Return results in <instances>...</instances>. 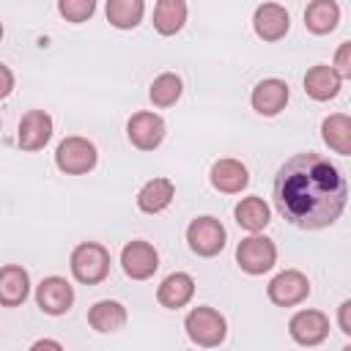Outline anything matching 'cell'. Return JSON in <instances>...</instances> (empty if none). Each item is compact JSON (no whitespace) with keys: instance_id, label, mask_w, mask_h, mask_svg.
I'll return each mask as SVG.
<instances>
[{"instance_id":"7c38bea8","label":"cell","mask_w":351,"mask_h":351,"mask_svg":"<svg viewBox=\"0 0 351 351\" xmlns=\"http://www.w3.org/2000/svg\"><path fill=\"white\" fill-rule=\"evenodd\" d=\"M52 137V118L44 110H27L19 121L16 143L22 151H41Z\"/></svg>"},{"instance_id":"9a60e30c","label":"cell","mask_w":351,"mask_h":351,"mask_svg":"<svg viewBox=\"0 0 351 351\" xmlns=\"http://www.w3.org/2000/svg\"><path fill=\"white\" fill-rule=\"evenodd\" d=\"M340 74L335 66H326V63H318L313 69H307L304 74V93L315 101H329L340 93Z\"/></svg>"},{"instance_id":"6da1fadb","label":"cell","mask_w":351,"mask_h":351,"mask_svg":"<svg viewBox=\"0 0 351 351\" xmlns=\"http://www.w3.org/2000/svg\"><path fill=\"white\" fill-rule=\"evenodd\" d=\"M346 176L321 154H296L274 176V206L302 230L329 228L346 208Z\"/></svg>"},{"instance_id":"44dd1931","label":"cell","mask_w":351,"mask_h":351,"mask_svg":"<svg viewBox=\"0 0 351 351\" xmlns=\"http://www.w3.org/2000/svg\"><path fill=\"white\" fill-rule=\"evenodd\" d=\"M340 22V8L335 0H313L304 11V27L315 36H326L337 27Z\"/></svg>"},{"instance_id":"4dcf8cb0","label":"cell","mask_w":351,"mask_h":351,"mask_svg":"<svg viewBox=\"0 0 351 351\" xmlns=\"http://www.w3.org/2000/svg\"><path fill=\"white\" fill-rule=\"evenodd\" d=\"M30 348H33V351H38V348H55V351H60L63 346H60L58 340H36V343H33Z\"/></svg>"},{"instance_id":"603a6c76","label":"cell","mask_w":351,"mask_h":351,"mask_svg":"<svg viewBox=\"0 0 351 351\" xmlns=\"http://www.w3.org/2000/svg\"><path fill=\"white\" fill-rule=\"evenodd\" d=\"M186 22V3L184 0H156L154 8V27L162 36H176Z\"/></svg>"},{"instance_id":"7402d4cb","label":"cell","mask_w":351,"mask_h":351,"mask_svg":"<svg viewBox=\"0 0 351 351\" xmlns=\"http://www.w3.org/2000/svg\"><path fill=\"white\" fill-rule=\"evenodd\" d=\"M321 137L324 143L343 156H351V118L343 112H335L329 118H324L321 123Z\"/></svg>"},{"instance_id":"5b68a950","label":"cell","mask_w":351,"mask_h":351,"mask_svg":"<svg viewBox=\"0 0 351 351\" xmlns=\"http://www.w3.org/2000/svg\"><path fill=\"white\" fill-rule=\"evenodd\" d=\"M236 263L247 274H263V271H269L277 263V247H274L271 239L252 233V236H247V239L239 241V247H236Z\"/></svg>"},{"instance_id":"cb8c5ba5","label":"cell","mask_w":351,"mask_h":351,"mask_svg":"<svg viewBox=\"0 0 351 351\" xmlns=\"http://www.w3.org/2000/svg\"><path fill=\"white\" fill-rule=\"evenodd\" d=\"M269 219H271V211H269V206L263 203V197L250 195V197H241V200H239V206H236V222H239L244 230L258 233V230H263V228L269 225Z\"/></svg>"},{"instance_id":"5bb4252c","label":"cell","mask_w":351,"mask_h":351,"mask_svg":"<svg viewBox=\"0 0 351 351\" xmlns=\"http://www.w3.org/2000/svg\"><path fill=\"white\" fill-rule=\"evenodd\" d=\"M288 25H291L288 11L280 3H261L255 8L252 27H255L258 38H263V41H280L288 33Z\"/></svg>"},{"instance_id":"484cf974","label":"cell","mask_w":351,"mask_h":351,"mask_svg":"<svg viewBox=\"0 0 351 351\" xmlns=\"http://www.w3.org/2000/svg\"><path fill=\"white\" fill-rule=\"evenodd\" d=\"M181 90H184L181 77L173 74V71H165V74H159V77L151 82L148 96H151V101H154L156 107H173V104L181 99Z\"/></svg>"},{"instance_id":"30bf717a","label":"cell","mask_w":351,"mask_h":351,"mask_svg":"<svg viewBox=\"0 0 351 351\" xmlns=\"http://www.w3.org/2000/svg\"><path fill=\"white\" fill-rule=\"evenodd\" d=\"M36 304L47 315H63L74 304V288L66 277H44L36 288Z\"/></svg>"},{"instance_id":"8992f818","label":"cell","mask_w":351,"mask_h":351,"mask_svg":"<svg viewBox=\"0 0 351 351\" xmlns=\"http://www.w3.org/2000/svg\"><path fill=\"white\" fill-rule=\"evenodd\" d=\"M186 241H189V250L200 258H214L222 252L225 247V228L219 219L214 217H197L189 222L186 228Z\"/></svg>"},{"instance_id":"83f0119b","label":"cell","mask_w":351,"mask_h":351,"mask_svg":"<svg viewBox=\"0 0 351 351\" xmlns=\"http://www.w3.org/2000/svg\"><path fill=\"white\" fill-rule=\"evenodd\" d=\"M335 69H337L340 77L351 80V41H346V44L337 47V52H335Z\"/></svg>"},{"instance_id":"f1b7e54d","label":"cell","mask_w":351,"mask_h":351,"mask_svg":"<svg viewBox=\"0 0 351 351\" xmlns=\"http://www.w3.org/2000/svg\"><path fill=\"white\" fill-rule=\"evenodd\" d=\"M337 326L351 337V299H346V302L337 307Z\"/></svg>"},{"instance_id":"3957f363","label":"cell","mask_w":351,"mask_h":351,"mask_svg":"<svg viewBox=\"0 0 351 351\" xmlns=\"http://www.w3.org/2000/svg\"><path fill=\"white\" fill-rule=\"evenodd\" d=\"M184 329L189 335V340L195 346H203V348H214L225 340L228 335V324H225V315L214 307H192L184 318Z\"/></svg>"},{"instance_id":"ffe728a7","label":"cell","mask_w":351,"mask_h":351,"mask_svg":"<svg viewBox=\"0 0 351 351\" xmlns=\"http://www.w3.org/2000/svg\"><path fill=\"white\" fill-rule=\"evenodd\" d=\"M88 324L101 332V335H110V332H118L126 326V307L121 302H112V299H101L96 302L90 310H88Z\"/></svg>"},{"instance_id":"4fadbf2b","label":"cell","mask_w":351,"mask_h":351,"mask_svg":"<svg viewBox=\"0 0 351 351\" xmlns=\"http://www.w3.org/2000/svg\"><path fill=\"white\" fill-rule=\"evenodd\" d=\"M252 110L271 118L277 115L280 110H285L288 104V82L285 80H277V77H269V80H261L255 88H252Z\"/></svg>"},{"instance_id":"ac0fdd59","label":"cell","mask_w":351,"mask_h":351,"mask_svg":"<svg viewBox=\"0 0 351 351\" xmlns=\"http://www.w3.org/2000/svg\"><path fill=\"white\" fill-rule=\"evenodd\" d=\"M173 197H176L173 181L159 176V178H151L143 184V189L137 192V208L145 214H159L173 203Z\"/></svg>"},{"instance_id":"9c48e42d","label":"cell","mask_w":351,"mask_h":351,"mask_svg":"<svg viewBox=\"0 0 351 351\" xmlns=\"http://www.w3.org/2000/svg\"><path fill=\"white\" fill-rule=\"evenodd\" d=\"M126 134H129V143L140 151H154L162 145L165 140V121L156 115V112H134L126 123Z\"/></svg>"},{"instance_id":"277c9868","label":"cell","mask_w":351,"mask_h":351,"mask_svg":"<svg viewBox=\"0 0 351 351\" xmlns=\"http://www.w3.org/2000/svg\"><path fill=\"white\" fill-rule=\"evenodd\" d=\"M96 159H99L96 145H93L90 140H85V137H77V134L60 140V145L55 148V165H58V170L66 173V176L90 173V170L96 167Z\"/></svg>"},{"instance_id":"8fae6325","label":"cell","mask_w":351,"mask_h":351,"mask_svg":"<svg viewBox=\"0 0 351 351\" xmlns=\"http://www.w3.org/2000/svg\"><path fill=\"white\" fill-rule=\"evenodd\" d=\"M288 332L299 346H318L329 335V318L321 310H299L288 321Z\"/></svg>"},{"instance_id":"4316f807","label":"cell","mask_w":351,"mask_h":351,"mask_svg":"<svg viewBox=\"0 0 351 351\" xmlns=\"http://www.w3.org/2000/svg\"><path fill=\"white\" fill-rule=\"evenodd\" d=\"M58 11L66 22H85L96 11V0H58Z\"/></svg>"},{"instance_id":"7a4b0ae2","label":"cell","mask_w":351,"mask_h":351,"mask_svg":"<svg viewBox=\"0 0 351 351\" xmlns=\"http://www.w3.org/2000/svg\"><path fill=\"white\" fill-rule=\"evenodd\" d=\"M71 274L82 285H99L110 274V252L99 241H82L71 250Z\"/></svg>"},{"instance_id":"d4e9b609","label":"cell","mask_w":351,"mask_h":351,"mask_svg":"<svg viewBox=\"0 0 351 351\" xmlns=\"http://www.w3.org/2000/svg\"><path fill=\"white\" fill-rule=\"evenodd\" d=\"M145 3L143 0H107V22L118 30H132L143 22Z\"/></svg>"},{"instance_id":"f546056e","label":"cell","mask_w":351,"mask_h":351,"mask_svg":"<svg viewBox=\"0 0 351 351\" xmlns=\"http://www.w3.org/2000/svg\"><path fill=\"white\" fill-rule=\"evenodd\" d=\"M0 74H3V99H5L14 90V74H11L8 66H0Z\"/></svg>"},{"instance_id":"e0dca14e","label":"cell","mask_w":351,"mask_h":351,"mask_svg":"<svg viewBox=\"0 0 351 351\" xmlns=\"http://www.w3.org/2000/svg\"><path fill=\"white\" fill-rule=\"evenodd\" d=\"M250 184V173L239 159H219L211 167V186L225 192V195H236Z\"/></svg>"},{"instance_id":"ba28073f","label":"cell","mask_w":351,"mask_h":351,"mask_svg":"<svg viewBox=\"0 0 351 351\" xmlns=\"http://www.w3.org/2000/svg\"><path fill=\"white\" fill-rule=\"evenodd\" d=\"M121 266L126 271V277L132 280H148L154 277V271L159 269V252L154 250V244L134 239L121 250Z\"/></svg>"},{"instance_id":"52a82bcc","label":"cell","mask_w":351,"mask_h":351,"mask_svg":"<svg viewBox=\"0 0 351 351\" xmlns=\"http://www.w3.org/2000/svg\"><path fill=\"white\" fill-rule=\"evenodd\" d=\"M266 293H269V299H271L274 304H280V307H293V304H302V302L310 296V280H307L302 271H296V269H285V271H280V274L269 282Z\"/></svg>"},{"instance_id":"d6986e66","label":"cell","mask_w":351,"mask_h":351,"mask_svg":"<svg viewBox=\"0 0 351 351\" xmlns=\"http://www.w3.org/2000/svg\"><path fill=\"white\" fill-rule=\"evenodd\" d=\"M30 293V277L22 266L16 263H5L0 269V302L5 307H16L27 299Z\"/></svg>"},{"instance_id":"2e32d148","label":"cell","mask_w":351,"mask_h":351,"mask_svg":"<svg viewBox=\"0 0 351 351\" xmlns=\"http://www.w3.org/2000/svg\"><path fill=\"white\" fill-rule=\"evenodd\" d=\"M195 296V280L186 271H173L162 280V285L156 288V299L162 307L167 310H178L184 304H189Z\"/></svg>"}]
</instances>
